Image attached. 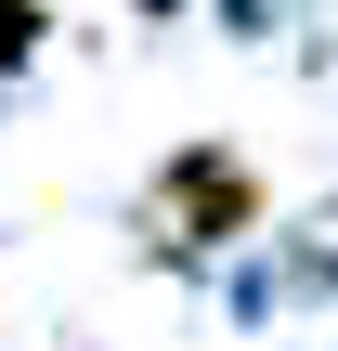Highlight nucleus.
Here are the masks:
<instances>
[{
	"mask_svg": "<svg viewBox=\"0 0 338 351\" xmlns=\"http://www.w3.org/2000/svg\"><path fill=\"white\" fill-rule=\"evenodd\" d=\"M169 195H182V221H195V234H234V221L261 208V195H248V169H221V156H182V169H169Z\"/></svg>",
	"mask_w": 338,
	"mask_h": 351,
	"instance_id": "f257e3e1",
	"label": "nucleus"
},
{
	"mask_svg": "<svg viewBox=\"0 0 338 351\" xmlns=\"http://www.w3.org/2000/svg\"><path fill=\"white\" fill-rule=\"evenodd\" d=\"M143 13H169V0H143Z\"/></svg>",
	"mask_w": 338,
	"mask_h": 351,
	"instance_id": "f03ea898",
	"label": "nucleus"
}]
</instances>
